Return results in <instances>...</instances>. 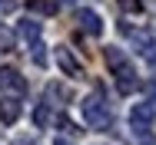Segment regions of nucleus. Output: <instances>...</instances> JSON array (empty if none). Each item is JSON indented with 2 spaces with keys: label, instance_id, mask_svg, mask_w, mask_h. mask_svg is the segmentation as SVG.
<instances>
[{
  "label": "nucleus",
  "instance_id": "obj_1",
  "mask_svg": "<svg viewBox=\"0 0 156 145\" xmlns=\"http://www.w3.org/2000/svg\"><path fill=\"white\" fill-rule=\"evenodd\" d=\"M103 59H106V69L116 76L120 92H136V89H140V79H136V73H133V63H129V56H126L120 46H106V50H103Z\"/></svg>",
  "mask_w": 156,
  "mask_h": 145
},
{
  "label": "nucleus",
  "instance_id": "obj_2",
  "mask_svg": "<svg viewBox=\"0 0 156 145\" xmlns=\"http://www.w3.org/2000/svg\"><path fill=\"white\" fill-rule=\"evenodd\" d=\"M80 112H83L90 129H110V122H113V112L100 92H90L87 99H80Z\"/></svg>",
  "mask_w": 156,
  "mask_h": 145
},
{
  "label": "nucleus",
  "instance_id": "obj_3",
  "mask_svg": "<svg viewBox=\"0 0 156 145\" xmlns=\"http://www.w3.org/2000/svg\"><path fill=\"white\" fill-rule=\"evenodd\" d=\"M156 119V106L153 102H136L133 109H129V125L136 129V132H146L150 125H153Z\"/></svg>",
  "mask_w": 156,
  "mask_h": 145
},
{
  "label": "nucleus",
  "instance_id": "obj_4",
  "mask_svg": "<svg viewBox=\"0 0 156 145\" xmlns=\"http://www.w3.org/2000/svg\"><path fill=\"white\" fill-rule=\"evenodd\" d=\"M0 89H7V92H13V96H23V92H27V79H23L13 66H3V69H0Z\"/></svg>",
  "mask_w": 156,
  "mask_h": 145
},
{
  "label": "nucleus",
  "instance_id": "obj_5",
  "mask_svg": "<svg viewBox=\"0 0 156 145\" xmlns=\"http://www.w3.org/2000/svg\"><path fill=\"white\" fill-rule=\"evenodd\" d=\"M53 56H57V66H60L66 76H83L80 59H73V53H70L66 46H53Z\"/></svg>",
  "mask_w": 156,
  "mask_h": 145
},
{
  "label": "nucleus",
  "instance_id": "obj_6",
  "mask_svg": "<svg viewBox=\"0 0 156 145\" xmlns=\"http://www.w3.org/2000/svg\"><path fill=\"white\" fill-rule=\"evenodd\" d=\"M133 43L140 46L136 53H140V56L156 69V40H153V36H146V33H133Z\"/></svg>",
  "mask_w": 156,
  "mask_h": 145
},
{
  "label": "nucleus",
  "instance_id": "obj_7",
  "mask_svg": "<svg viewBox=\"0 0 156 145\" xmlns=\"http://www.w3.org/2000/svg\"><path fill=\"white\" fill-rule=\"evenodd\" d=\"M76 17H80V27H83V33H90V36H100V33H103V20H100V13H96V10L83 7Z\"/></svg>",
  "mask_w": 156,
  "mask_h": 145
},
{
  "label": "nucleus",
  "instance_id": "obj_8",
  "mask_svg": "<svg viewBox=\"0 0 156 145\" xmlns=\"http://www.w3.org/2000/svg\"><path fill=\"white\" fill-rule=\"evenodd\" d=\"M20 119V99L17 96H3L0 99V122L3 125H13Z\"/></svg>",
  "mask_w": 156,
  "mask_h": 145
},
{
  "label": "nucleus",
  "instance_id": "obj_9",
  "mask_svg": "<svg viewBox=\"0 0 156 145\" xmlns=\"http://www.w3.org/2000/svg\"><path fill=\"white\" fill-rule=\"evenodd\" d=\"M17 36H20V40H27V43H37V40H40V23L30 20V17H27V20H20V23H17Z\"/></svg>",
  "mask_w": 156,
  "mask_h": 145
},
{
  "label": "nucleus",
  "instance_id": "obj_10",
  "mask_svg": "<svg viewBox=\"0 0 156 145\" xmlns=\"http://www.w3.org/2000/svg\"><path fill=\"white\" fill-rule=\"evenodd\" d=\"M50 122H53V112H50V106H47V102H40V106L33 109V125H37V129H47Z\"/></svg>",
  "mask_w": 156,
  "mask_h": 145
},
{
  "label": "nucleus",
  "instance_id": "obj_11",
  "mask_svg": "<svg viewBox=\"0 0 156 145\" xmlns=\"http://www.w3.org/2000/svg\"><path fill=\"white\" fill-rule=\"evenodd\" d=\"M27 10H33V13H57V3L53 0H30Z\"/></svg>",
  "mask_w": 156,
  "mask_h": 145
},
{
  "label": "nucleus",
  "instance_id": "obj_12",
  "mask_svg": "<svg viewBox=\"0 0 156 145\" xmlns=\"http://www.w3.org/2000/svg\"><path fill=\"white\" fill-rule=\"evenodd\" d=\"M30 53H33V63H40V66L47 63V56H43V43H40V40H37V43H30Z\"/></svg>",
  "mask_w": 156,
  "mask_h": 145
},
{
  "label": "nucleus",
  "instance_id": "obj_13",
  "mask_svg": "<svg viewBox=\"0 0 156 145\" xmlns=\"http://www.w3.org/2000/svg\"><path fill=\"white\" fill-rule=\"evenodd\" d=\"M120 7H123L126 13H140L143 10V0H120Z\"/></svg>",
  "mask_w": 156,
  "mask_h": 145
},
{
  "label": "nucleus",
  "instance_id": "obj_14",
  "mask_svg": "<svg viewBox=\"0 0 156 145\" xmlns=\"http://www.w3.org/2000/svg\"><path fill=\"white\" fill-rule=\"evenodd\" d=\"M13 145H40V142H37V139H27V135H17Z\"/></svg>",
  "mask_w": 156,
  "mask_h": 145
},
{
  "label": "nucleus",
  "instance_id": "obj_15",
  "mask_svg": "<svg viewBox=\"0 0 156 145\" xmlns=\"http://www.w3.org/2000/svg\"><path fill=\"white\" fill-rule=\"evenodd\" d=\"M57 122H60V129H66V132H76V129H73V122H70V119H66V116H60V119H57Z\"/></svg>",
  "mask_w": 156,
  "mask_h": 145
},
{
  "label": "nucleus",
  "instance_id": "obj_16",
  "mask_svg": "<svg viewBox=\"0 0 156 145\" xmlns=\"http://www.w3.org/2000/svg\"><path fill=\"white\" fill-rule=\"evenodd\" d=\"M146 92H150V99H156V79H153V83H146Z\"/></svg>",
  "mask_w": 156,
  "mask_h": 145
},
{
  "label": "nucleus",
  "instance_id": "obj_17",
  "mask_svg": "<svg viewBox=\"0 0 156 145\" xmlns=\"http://www.w3.org/2000/svg\"><path fill=\"white\" fill-rule=\"evenodd\" d=\"M13 7V0H0V10H10Z\"/></svg>",
  "mask_w": 156,
  "mask_h": 145
},
{
  "label": "nucleus",
  "instance_id": "obj_18",
  "mask_svg": "<svg viewBox=\"0 0 156 145\" xmlns=\"http://www.w3.org/2000/svg\"><path fill=\"white\" fill-rule=\"evenodd\" d=\"M53 145H70V142H66V139H53Z\"/></svg>",
  "mask_w": 156,
  "mask_h": 145
}]
</instances>
